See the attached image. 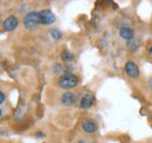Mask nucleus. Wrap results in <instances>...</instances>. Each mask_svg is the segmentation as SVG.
<instances>
[{
    "instance_id": "nucleus-14",
    "label": "nucleus",
    "mask_w": 152,
    "mask_h": 143,
    "mask_svg": "<svg viewBox=\"0 0 152 143\" xmlns=\"http://www.w3.org/2000/svg\"><path fill=\"white\" fill-rule=\"evenodd\" d=\"M149 86H150V89L152 90V78L150 79V82H149Z\"/></svg>"
},
{
    "instance_id": "nucleus-3",
    "label": "nucleus",
    "mask_w": 152,
    "mask_h": 143,
    "mask_svg": "<svg viewBox=\"0 0 152 143\" xmlns=\"http://www.w3.org/2000/svg\"><path fill=\"white\" fill-rule=\"evenodd\" d=\"M39 13H40V20L42 25L49 26L55 22V15L50 9H42Z\"/></svg>"
},
{
    "instance_id": "nucleus-10",
    "label": "nucleus",
    "mask_w": 152,
    "mask_h": 143,
    "mask_svg": "<svg viewBox=\"0 0 152 143\" xmlns=\"http://www.w3.org/2000/svg\"><path fill=\"white\" fill-rule=\"evenodd\" d=\"M74 58H75L74 54H73L72 51H69V50H63V51L61 53V59H62L63 62H66V63L73 62Z\"/></svg>"
},
{
    "instance_id": "nucleus-7",
    "label": "nucleus",
    "mask_w": 152,
    "mask_h": 143,
    "mask_svg": "<svg viewBox=\"0 0 152 143\" xmlns=\"http://www.w3.org/2000/svg\"><path fill=\"white\" fill-rule=\"evenodd\" d=\"M95 104V97L91 93H86L80 103V107L82 109H88V108L93 107V105Z\"/></svg>"
},
{
    "instance_id": "nucleus-11",
    "label": "nucleus",
    "mask_w": 152,
    "mask_h": 143,
    "mask_svg": "<svg viewBox=\"0 0 152 143\" xmlns=\"http://www.w3.org/2000/svg\"><path fill=\"white\" fill-rule=\"evenodd\" d=\"M50 36L53 37V40H55V41H57V40H60L61 37H62V33L58 30V29H52L50 30Z\"/></svg>"
},
{
    "instance_id": "nucleus-1",
    "label": "nucleus",
    "mask_w": 152,
    "mask_h": 143,
    "mask_svg": "<svg viewBox=\"0 0 152 143\" xmlns=\"http://www.w3.org/2000/svg\"><path fill=\"white\" fill-rule=\"evenodd\" d=\"M78 83V79L75 74H72V73H64L62 74L58 80H57V85L58 87L62 90H70L73 87H75Z\"/></svg>"
},
{
    "instance_id": "nucleus-16",
    "label": "nucleus",
    "mask_w": 152,
    "mask_h": 143,
    "mask_svg": "<svg viewBox=\"0 0 152 143\" xmlns=\"http://www.w3.org/2000/svg\"><path fill=\"white\" fill-rule=\"evenodd\" d=\"M78 143H84L83 141H78Z\"/></svg>"
},
{
    "instance_id": "nucleus-5",
    "label": "nucleus",
    "mask_w": 152,
    "mask_h": 143,
    "mask_svg": "<svg viewBox=\"0 0 152 143\" xmlns=\"http://www.w3.org/2000/svg\"><path fill=\"white\" fill-rule=\"evenodd\" d=\"M124 70H125V73L130 77V78H138L139 77V69H138V65L134 63V62H126L125 63V66H124Z\"/></svg>"
},
{
    "instance_id": "nucleus-6",
    "label": "nucleus",
    "mask_w": 152,
    "mask_h": 143,
    "mask_svg": "<svg viewBox=\"0 0 152 143\" xmlns=\"http://www.w3.org/2000/svg\"><path fill=\"white\" fill-rule=\"evenodd\" d=\"M61 104L64 107H70L76 103V94L72 92H66L61 95Z\"/></svg>"
},
{
    "instance_id": "nucleus-12",
    "label": "nucleus",
    "mask_w": 152,
    "mask_h": 143,
    "mask_svg": "<svg viewBox=\"0 0 152 143\" xmlns=\"http://www.w3.org/2000/svg\"><path fill=\"white\" fill-rule=\"evenodd\" d=\"M4 101H5V93L0 92V104H4Z\"/></svg>"
},
{
    "instance_id": "nucleus-8",
    "label": "nucleus",
    "mask_w": 152,
    "mask_h": 143,
    "mask_svg": "<svg viewBox=\"0 0 152 143\" xmlns=\"http://www.w3.org/2000/svg\"><path fill=\"white\" fill-rule=\"evenodd\" d=\"M82 129L87 134H93V133H95L96 130H97V124L94 120H86L82 124Z\"/></svg>"
},
{
    "instance_id": "nucleus-2",
    "label": "nucleus",
    "mask_w": 152,
    "mask_h": 143,
    "mask_svg": "<svg viewBox=\"0 0 152 143\" xmlns=\"http://www.w3.org/2000/svg\"><path fill=\"white\" fill-rule=\"evenodd\" d=\"M23 27L28 30H33L38 27L39 25L41 23V20H40V13L39 12H29L28 14L25 15L23 18Z\"/></svg>"
},
{
    "instance_id": "nucleus-4",
    "label": "nucleus",
    "mask_w": 152,
    "mask_h": 143,
    "mask_svg": "<svg viewBox=\"0 0 152 143\" xmlns=\"http://www.w3.org/2000/svg\"><path fill=\"white\" fill-rule=\"evenodd\" d=\"M18 26H19V20L14 15H11V17L6 18L2 22V27H4L5 32H13Z\"/></svg>"
},
{
    "instance_id": "nucleus-13",
    "label": "nucleus",
    "mask_w": 152,
    "mask_h": 143,
    "mask_svg": "<svg viewBox=\"0 0 152 143\" xmlns=\"http://www.w3.org/2000/svg\"><path fill=\"white\" fill-rule=\"evenodd\" d=\"M35 136H37V137H45L46 135H45V133H42V131H38V133L35 134Z\"/></svg>"
},
{
    "instance_id": "nucleus-15",
    "label": "nucleus",
    "mask_w": 152,
    "mask_h": 143,
    "mask_svg": "<svg viewBox=\"0 0 152 143\" xmlns=\"http://www.w3.org/2000/svg\"><path fill=\"white\" fill-rule=\"evenodd\" d=\"M150 54L152 55V47H151V48H150Z\"/></svg>"
},
{
    "instance_id": "nucleus-9",
    "label": "nucleus",
    "mask_w": 152,
    "mask_h": 143,
    "mask_svg": "<svg viewBox=\"0 0 152 143\" xmlns=\"http://www.w3.org/2000/svg\"><path fill=\"white\" fill-rule=\"evenodd\" d=\"M119 35H121V37L123 40L129 41V40H131L133 37V30L131 28H129V27H122L119 29Z\"/></svg>"
}]
</instances>
